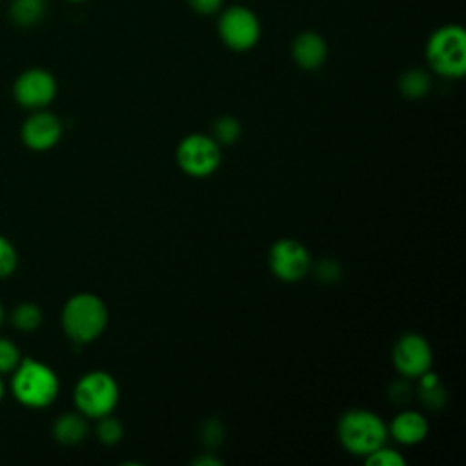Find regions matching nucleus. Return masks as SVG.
<instances>
[{"instance_id": "nucleus-7", "label": "nucleus", "mask_w": 466, "mask_h": 466, "mask_svg": "<svg viewBox=\"0 0 466 466\" xmlns=\"http://www.w3.org/2000/svg\"><path fill=\"white\" fill-rule=\"evenodd\" d=\"M177 164L178 167L195 178L209 177L220 166V146L213 137L202 133H191L180 140L177 146Z\"/></svg>"}, {"instance_id": "nucleus-23", "label": "nucleus", "mask_w": 466, "mask_h": 466, "mask_svg": "<svg viewBox=\"0 0 466 466\" xmlns=\"http://www.w3.org/2000/svg\"><path fill=\"white\" fill-rule=\"evenodd\" d=\"M20 351H18V346L5 339V337H0V373H9L13 371L18 362H20Z\"/></svg>"}, {"instance_id": "nucleus-10", "label": "nucleus", "mask_w": 466, "mask_h": 466, "mask_svg": "<svg viewBox=\"0 0 466 466\" xmlns=\"http://www.w3.org/2000/svg\"><path fill=\"white\" fill-rule=\"evenodd\" d=\"M397 371L406 379H419L431 368L433 353L428 340L419 333H404L397 339L391 351Z\"/></svg>"}, {"instance_id": "nucleus-11", "label": "nucleus", "mask_w": 466, "mask_h": 466, "mask_svg": "<svg viewBox=\"0 0 466 466\" xmlns=\"http://www.w3.org/2000/svg\"><path fill=\"white\" fill-rule=\"evenodd\" d=\"M62 122L55 113L36 109L22 124L20 137L29 149L47 151L58 144V140L62 138Z\"/></svg>"}, {"instance_id": "nucleus-24", "label": "nucleus", "mask_w": 466, "mask_h": 466, "mask_svg": "<svg viewBox=\"0 0 466 466\" xmlns=\"http://www.w3.org/2000/svg\"><path fill=\"white\" fill-rule=\"evenodd\" d=\"M224 439V428L220 424V420L217 419H209L202 424L200 428V441L206 448H217Z\"/></svg>"}, {"instance_id": "nucleus-2", "label": "nucleus", "mask_w": 466, "mask_h": 466, "mask_svg": "<svg viewBox=\"0 0 466 466\" xmlns=\"http://www.w3.org/2000/svg\"><path fill=\"white\" fill-rule=\"evenodd\" d=\"M60 390L56 373L36 359H20L18 366L13 370L11 393L13 397L27 408H46L49 406Z\"/></svg>"}, {"instance_id": "nucleus-16", "label": "nucleus", "mask_w": 466, "mask_h": 466, "mask_svg": "<svg viewBox=\"0 0 466 466\" xmlns=\"http://www.w3.org/2000/svg\"><path fill=\"white\" fill-rule=\"evenodd\" d=\"M46 13L44 0H13L9 16L20 27L36 25Z\"/></svg>"}, {"instance_id": "nucleus-19", "label": "nucleus", "mask_w": 466, "mask_h": 466, "mask_svg": "<svg viewBox=\"0 0 466 466\" xmlns=\"http://www.w3.org/2000/svg\"><path fill=\"white\" fill-rule=\"evenodd\" d=\"M240 133H242L240 122L231 115H224L213 122V138L218 144H224V146L235 144Z\"/></svg>"}, {"instance_id": "nucleus-6", "label": "nucleus", "mask_w": 466, "mask_h": 466, "mask_svg": "<svg viewBox=\"0 0 466 466\" xmlns=\"http://www.w3.org/2000/svg\"><path fill=\"white\" fill-rule=\"evenodd\" d=\"M78 411L89 419L111 415L118 402V384L106 371H89L82 375L73 391Z\"/></svg>"}, {"instance_id": "nucleus-14", "label": "nucleus", "mask_w": 466, "mask_h": 466, "mask_svg": "<svg viewBox=\"0 0 466 466\" xmlns=\"http://www.w3.org/2000/svg\"><path fill=\"white\" fill-rule=\"evenodd\" d=\"M87 435V420L82 413H62L53 424V437L66 446L82 442Z\"/></svg>"}, {"instance_id": "nucleus-28", "label": "nucleus", "mask_w": 466, "mask_h": 466, "mask_svg": "<svg viewBox=\"0 0 466 466\" xmlns=\"http://www.w3.org/2000/svg\"><path fill=\"white\" fill-rule=\"evenodd\" d=\"M195 466H220L222 461L218 457H213V455H200L193 461Z\"/></svg>"}, {"instance_id": "nucleus-27", "label": "nucleus", "mask_w": 466, "mask_h": 466, "mask_svg": "<svg viewBox=\"0 0 466 466\" xmlns=\"http://www.w3.org/2000/svg\"><path fill=\"white\" fill-rule=\"evenodd\" d=\"M186 2L191 11L204 16L217 15L224 7V0H186Z\"/></svg>"}, {"instance_id": "nucleus-25", "label": "nucleus", "mask_w": 466, "mask_h": 466, "mask_svg": "<svg viewBox=\"0 0 466 466\" xmlns=\"http://www.w3.org/2000/svg\"><path fill=\"white\" fill-rule=\"evenodd\" d=\"M313 273H315V277H317L319 280L331 284V282H337V280L340 279L342 269H340V264H339L337 260H333V258H322V260H319V262L315 264Z\"/></svg>"}, {"instance_id": "nucleus-21", "label": "nucleus", "mask_w": 466, "mask_h": 466, "mask_svg": "<svg viewBox=\"0 0 466 466\" xmlns=\"http://www.w3.org/2000/svg\"><path fill=\"white\" fill-rule=\"evenodd\" d=\"M364 462L368 466H404L406 464L404 457L399 451L391 448H384V444L373 450L371 453H368L364 457Z\"/></svg>"}, {"instance_id": "nucleus-29", "label": "nucleus", "mask_w": 466, "mask_h": 466, "mask_svg": "<svg viewBox=\"0 0 466 466\" xmlns=\"http://www.w3.org/2000/svg\"><path fill=\"white\" fill-rule=\"evenodd\" d=\"M4 317H5V313H4V306L0 304V326H2V322H4Z\"/></svg>"}, {"instance_id": "nucleus-8", "label": "nucleus", "mask_w": 466, "mask_h": 466, "mask_svg": "<svg viewBox=\"0 0 466 466\" xmlns=\"http://www.w3.org/2000/svg\"><path fill=\"white\" fill-rule=\"evenodd\" d=\"M56 78L44 67L22 71L13 84V96L18 106L36 111L46 109L56 96Z\"/></svg>"}, {"instance_id": "nucleus-3", "label": "nucleus", "mask_w": 466, "mask_h": 466, "mask_svg": "<svg viewBox=\"0 0 466 466\" xmlns=\"http://www.w3.org/2000/svg\"><path fill=\"white\" fill-rule=\"evenodd\" d=\"M106 302L93 293L73 295L62 309V328L66 335L76 342L86 344L98 339L107 326Z\"/></svg>"}, {"instance_id": "nucleus-1", "label": "nucleus", "mask_w": 466, "mask_h": 466, "mask_svg": "<svg viewBox=\"0 0 466 466\" xmlns=\"http://www.w3.org/2000/svg\"><path fill=\"white\" fill-rule=\"evenodd\" d=\"M426 62L442 78L457 80L466 73V31L459 24L437 27L426 42Z\"/></svg>"}, {"instance_id": "nucleus-18", "label": "nucleus", "mask_w": 466, "mask_h": 466, "mask_svg": "<svg viewBox=\"0 0 466 466\" xmlns=\"http://www.w3.org/2000/svg\"><path fill=\"white\" fill-rule=\"evenodd\" d=\"M42 309L35 302H20L11 311V324L20 331H35L42 324Z\"/></svg>"}, {"instance_id": "nucleus-13", "label": "nucleus", "mask_w": 466, "mask_h": 466, "mask_svg": "<svg viewBox=\"0 0 466 466\" xmlns=\"http://www.w3.org/2000/svg\"><path fill=\"white\" fill-rule=\"evenodd\" d=\"M388 433L400 444L406 446H413L419 444L420 441L426 439L428 435V420L422 413L415 411V410H404L400 413H397L390 426H388Z\"/></svg>"}, {"instance_id": "nucleus-22", "label": "nucleus", "mask_w": 466, "mask_h": 466, "mask_svg": "<svg viewBox=\"0 0 466 466\" xmlns=\"http://www.w3.org/2000/svg\"><path fill=\"white\" fill-rule=\"evenodd\" d=\"M18 266V253L11 240L0 235V279L11 277Z\"/></svg>"}, {"instance_id": "nucleus-20", "label": "nucleus", "mask_w": 466, "mask_h": 466, "mask_svg": "<svg viewBox=\"0 0 466 466\" xmlns=\"http://www.w3.org/2000/svg\"><path fill=\"white\" fill-rule=\"evenodd\" d=\"M95 431H96L98 441L102 444H107V446L116 444L124 435V428H122L120 420L115 419V417H109V415H104V417L98 419Z\"/></svg>"}, {"instance_id": "nucleus-9", "label": "nucleus", "mask_w": 466, "mask_h": 466, "mask_svg": "<svg viewBox=\"0 0 466 466\" xmlns=\"http://www.w3.org/2000/svg\"><path fill=\"white\" fill-rule=\"evenodd\" d=\"M311 268V258L304 244L295 238H280L269 248V269L284 282L300 280Z\"/></svg>"}, {"instance_id": "nucleus-5", "label": "nucleus", "mask_w": 466, "mask_h": 466, "mask_svg": "<svg viewBox=\"0 0 466 466\" xmlns=\"http://www.w3.org/2000/svg\"><path fill=\"white\" fill-rule=\"evenodd\" d=\"M217 18V33L220 42L235 51V53H246L253 49L262 35L260 18L257 13L242 4H233L228 7H222Z\"/></svg>"}, {"instance_id": "nucleus-15", "label": "nucleus", "mask_w": 466, "mask_h": 466, "mask_svg": "<svg viewBox=\"0 0 466 466\" xmlns=\"http://www.w3.org/2000/svg\"><path fill=\"white\" fill-rule=\"evenodd\" d=\"M431 89V76L420 67H411L404 71L399 78V91L406 98H422Z\"/></svg>"}, {"instance_id": "nucleus-26", "label": "nucleus", "mask_w": 466, "mask_h": 466, "mask_svg": "<svg viewBox=\"0 0 466 466\" xmlns=\"http://www.w3.org/2000/svg\"><path fill=\"white\" fill-rule=\"evenodd\" d=\"M411 393H413V388L406 377L393 380L388 388V397L395 404H406L411 399Z\"/></svg>"}, {"instance_id": "nucleus-30", "label": "nucleus", "mask_w": 466, "mask_h": 466, "mask_svg": "<svg viewBox=\"0 0 466 466\" xmlns=\"http://www.w3.org/2000/svg\"><path fill=\"white\" fill-rule=\"evenodd\" d=\"M64 2H69V4H84V2H89V0H64Z\"/></svg>"}, {"instance_id": "nucleus-12", "label": "nucleus", "mask_w": 466, "mask_h": 466, "mask_svg": "<svg viewBox=\"0 0 466 466\" xmlns=\"http://www.w3.org/2000/svg\"><path fill=\"white\" fill-rule=\"evenodd\" d=\"M291 58L304 71L322 67L328 58V44L317 31H302L291 42Z\"/></svg>"}, {"instance_id": "nucleus-31", "label": "nucleus", "mask_w": 466, "mask_h": 466, "mask_svg": "<svg viewBox=\"0 0 466 466\" xmlns=\"http://www.w3.org/2000/svg\"><path fill=\"white\" fill-rule=\"evenodd\" d=\"M2 397H4V382L0 379V400H2Z\"/></svg>"}, {"instance_id": "nucleus-4", "label": "nucleus", "mask_w": 466, "mask_h": 466, "mask_svg": "<svg viewBox=\"0 0 466 466\" xmlns=\"http://www.w3.org/2000/svg\"><path fill=\"white\" fill-rule=\"evenodd\" d=\"M337 433L346 451L366 457L384 444L388 426L377 413L364 408H353L344 411L339 419Z\"/></svg>"}, {"instance_id": "nucleus-17", "label": "nucleus", "mask_w": 466, "mask_h": 466, "mask_svg": "<svg viewBox=\"0 0 466 466\" xmlns=\"http://www.w3.org/2000/svg\"><path fill=\"white\" fill-rule=\"evenodd\" d=\"M419 379V399L422 400V404L430 410H441L446 404V390L441 384L439 377L428 370Z\"/></svg>"}]
</instances>
